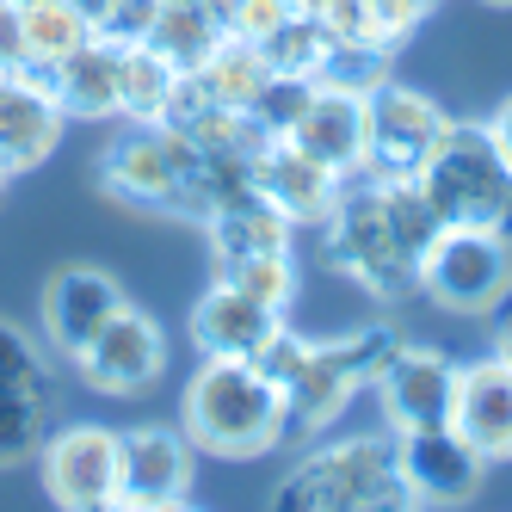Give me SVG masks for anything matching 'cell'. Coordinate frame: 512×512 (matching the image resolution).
I'll return each mask as SVG.
<instances>
[{
  "label": "cell",
  "mask_w": 512,
  "mask_h": 512,
  "mask_svg": "<svg viewBox=\"0 0 512 512\" xmlns=\"http://www.w3.org/2000/svg\"><path fill=\"white\" fill-rule=\"evenodd\" d=\"M506 284H512V241L482 223H445L414 266V290L445 315H488Z\"/></svg>",
  "instance_id": "cell-7"
},
{
  "label": "cell",
  "mask_w": 512,
  "mask_h": 512,
  "mask_svg": "<svg viewBox=\"0 0 512 512\" xmlns=\"http://www.w3.org/2000/svg\"><path fill=\"white\" fill-rule=\"evenodd\" d=\"M13 68H31L25 62V7L0 0V75H13Z\"/></svg>",
  "instance_id": "cell-33"
},
{
  "label": "cell",
  "mask_w": 512,
  "mask_h": 512,
  "mask_svg": "<svg viewBox=\"0 0 512 512\" xmlns=\"http://www.w3.org/2000/svg\"><path fill=\"white\" fill-rule=\"evenodd\" d=\"M19 7H31V0H19Z\"/></svg>",
  "instance_id": "cell-41"
},
{
  "label": "cell",
  "mask_w": 512,
  "mask_h": 512,
  "mask_svg": "<svg viewBox=\"0 0 512 512\" xmlns=\"http://www.w3.org/2000/svg\"><path fill=\"white\" fill-rule=\"evenodd\" d=\"M155 7H161V0H112V7L93 19V31H99L105 44H118V50L142 44V38H149V25H155Z\"/></svg>",
  "instance_id": "cell-31"
},
{
  "label": "cell",
  "mask_w": 512,
  "mask_h": 512,
  "mask_svg": "<svg viewBox=\"0 0 512 512\" xmlns=\"http://www.w3.org/2000/svg\"><path fill=\"white\" fill-rule=\"evenodd\" d=\"M377 408L389 432H420V426H451V401H457V358L438 346H408L401 340L395 358L377 371Z\"/></svg>",
  "instance_id": "cell-12"
},
{
  "label": "cell",
  "mask_w": 512,
  "mask_h": 512,
  "mask_svg": "<svg viewBox=\"0 0 512 512\" xmlns=\"http://www.w3.org/2000/svg\"><path fill=\"white\" fill-rule=\"evenodd\" d=\"M179 75H192L210 105H235V112H247V105L260 99V87L272 81V68H266V50H260V44H253V38H235V31H229V38L216 44L198 68H179Z\"/></svg>",
  "instance_id": "cell-23"
},
{
  "label": "cell",
  "mask_w": 512,
  "mask_h": 512,
  "mask_svg": "<svg viewBox=\"0 0 512 512\" xmlns=\"http://www.w3.org/2000/svg\"><path fill=\"white\" fill-rule=\"evenodd\" d=\"M426 7H438V0H426Z\"/></svg>",
  "instance_id": "cell-40"
},
{
  "label": "cell",
  "mask_w": 512,
  "mask_h": 512,
  "mask_svg": "<svg viewBox=\"0 0 512 512\" xmlns=\"http://www.w3.org/2000/svg\"><path fill=\"white\" fill-rule=\"evenodd\" d=\"M395 463H401V482L414 488V506H463L482 494V475H488V457L457 426L395 432Z\"/></svg>",
  "instance_id": "cell-14"
},
{
  "label": "cell",
  "mask_w": 512,
  "mask_h": 512,
  "mask_svg": "<svg viewBox=\"0 0 512 512\" xmlns=\"http://www.w3.org/2000/svg\"><path fill=\"white\" fill-rule=\"evenodd\" d=\"M488 352L512 364V284L500 290V303L488 309Z\"/></svg>",
  "instance_id": "cell-34"
},
{
  "label": "cell",
  "mask_w": 512,
  "mask_h": 512,
  "mask_svg": "<svg viewBox=\"0 0 512 512\" xmlns=\"http://www.w3.org/2000/svg\"><path fill=\"white\" fill-rule=\"evenodd\" d=\"M68 364H75V377L87 389H99V395H136L167 371V340H161V327L149 315L124 303Z\"/></svg>",
  "instance_id": "cell-13"
},
{
  "label": "cell",
  "mask_w": 512,
  "mask_h": 512,
  "mask_svg": "<svg viewBox=\"0 0 512 512\" xmlns=\"http://www.w3.org/2000/svg\"><path fill=\"white\" fill-rule=\"evenodd\" d=\"M7 179H13V173H7V167H0V192H7Z\"/></svg>",
  "instance_id": "cell-39"
},
{
  "label": "cell",
  "mask_w": 512,
  "mask_h": 512,
  "mask_svg": "<svg viewBox=\"0 0 512 512\" xmlns=\"http://www.w3.org/2000/svg\"><path fill=\"white\" fill-rule=\"evenodd\" d=\"M290 235H297V223L278 204H266L260 192H247V198L204 216L210 266H235V260H253V253H290Z\"/></svg>",
  "instance_id": "cell-20"
},
{
  "label": "cell",
  "mask_w": 512,
  "mask_h": 512,
  "mask_svg": "<svg viewBox=\"0 0 512 512\" xmlns=\"http://www.w3.org/2000/svg\"><path fill=\"white\" fill-rule=\"evenodd\" d=\"M420 192L432 198L438 223H482L494 229L500 216L512 210V167L494 149L488 124H457L445 130V142L426 155V167L414 173Z\"/></svg>",
  "instance_id": "cell-5"
},
{
  "label": "cell",
  "mask_w": 512,
  "mask_h": 512,
  "mask_svg": "<svg viewBox=\"0 0 512 512\" xmlns=\"http://www.w3.org/2000/svg\"><path fill=\"white\" fill-rule=\"evenodd\" d=\"M50 432V401L44 395H19V389H0V469L31 463Z\"/></svg>",
  "instance_id": "cell-27"
},
{
  "label": "cell",
  "mask_w": 512,
  "mask_h": 512,
  "mask_svg": "<svg viewBox=\"0 0 512 512\" xmlns=\"http://www.w3.org/2000/svg\"><path fill=\"white\" fill-rule=\"evenodd\" d=\"M192 475H198V445L186 438V426H130L118 512H179L192 500Z\"/></svg>",
  "instance_id": "cell-10"
},
{
  "label": "cell",
  "mask_w": 512,
  "mask_h": 512,
  "mask_svg": "<svg viewBox=\"0 0 512 512\" xmlns=\"http://www.w3.org/2000/svg\"><path fill=\"white\" fill-rule=\"evenodd\" d=\"M451 118L445 105L420 87L377 81L371 87V149H364V173H389V179H414L426 155L445 142Z\"/></svg>",
  "instance_id": "cell-9"
},
{
  "label": "cell",
  "mask_w": 512,
  "mask_h": 512,
  "mask_svg": "<svg viewBox=\"0 0 512 512\" xmlns=\"http://www.w3.org/2000/svg\"><path fill=\"white\" fill-rule=\"evenodd\" d=\"M173 81H179V68L161 50L124 44V62H118V118H130V124H161Z\"/></svg>",
  "instance_id": "cell-26"
},
{
  "label": "cell",
  "mask_w": 512,
  "mask_h": 512,
  "mask_svg": "<svg viewBox=\"0 0 512 512\" xmlns=\"http://www.w3.org/2000/svg\"><path fill=\"white\" fill-rule=\"evenodd\" d=\"M309 93H315V81H297V75H272V81L260 87V99L247 105V112H253V124H260L266 136H284L290 124H297V112L309 105Z\"/></svg>",
  "instance_id": "cell-30"
},
{
  "label": "cell",
  "mask_w": 512,
  "mask_h": 512,
  "mask_svg": "<svg viewBox=\"0 0 512 512\" xmlns=\"http://www.w3.org/2000/svg\"><path fill=\"white\" fill-rule=\"evenodd\" d=\"M284 327V309L247 297L229 278H210V290L192 303V346L204 358H253Z\"/></svg>",
  "instance_id": "cell-18"
},
{
  "label": "cell",
  "mask_w": 512,
  "mask_h": 512,
  "mask_svg": "<svg viewBox=\"0 0 512 512\" xmlns=\"http://www.w3.org/2000/svg\"><path fill=\"white\" fill-rule=\"evenodd\" d=\"M124 303H130V297L118 290V278H105L99 266H62V272H50L44 303H38L50 352L75 358V352H81V346H87V340H93Z\"/></svg>",
  "instance_id": "cell-17"
},
{
  "label": "cell",
  "mask_w": 512,
  "mask_h": 512,
  "mask_svg": "<svg viewBox=\"0 0 512 512\" xmlns=\"http://www.w3.org/2000/svg\"><path fill=\"white\" fill-rule=\"evenodd\" d=\"M62 130H68V112L50 93V75H38V68L0 75V167H7L13 179L38 173L56 155Z\"/></svg>",
  "instance_id": "cell-15"
},
{
  "label": "cell",
  "mask_w": 512,
  "mask_h": 512,
  "mask_svg": "<svg viewBox=\"0 0 512 512\" xmlns=\"http://www.w3.org/2000/svg\"><path fill=\"white\" fill-rule=\"evenodd\" d=\"M451 426H457L488 463L512 457V364H506V358L488 352V358H475V364H457Z\"/></svg>",
  "instance_id": "cell-19"
},
{
  "label": "cell",
  "mask_w": 512,
  "mask_h": 512,
  "mask_svg": "<svg viewBox=\"0 0 512 512\" xmlns=\"http://www.w3.org/2000/svg\"><path fill=\"white\" fill-rule=\"evenodd\" d=\"M297 7H303V0H297Z\"/></svg>",
  "instance_id": "cell-42"
},
{
  "label": "cell",
  "mask_w": 512,
  "mask_h": 512,
  "mask_svg": "<svg viewBox=\"0 0 512 512\" xmlns=\"http://www.w3.org/2000/svg\"><path fill=\"white\" fill-rule=\"evenodd\" d=\"M118 62L124 50L118 44H105L99 31L75 50V56H62L50 68V93L68 118H81V124H99V118H118Z\"/></svg>",
  "instance_id": "cell-21"
},
{
  "label": "cell",
  "mask_w": 512,
  "mask_h": 512,
  "mask_svg": "<svg viewBox=\"0 0 512 512\" xmlns=\"http://www.w3.org/2000/svg\"><path fill=\"white\" fill-rule=\"evenodd\" d=\"M401 334L389 321H371V327H358V334H340V340H303V352L290 358V371L278 377L284 383V420L297 438H315L327 432L346 408H352V395L358 389H371L377 371L395 358Z\"/></svg>",
  "instance_id": "cell-4"
},
{
  "label": "cell",
  "mask_w": 512,
  "mask_h": 512,
  "mask_svg": "<svg viewBox=\"0 0 512 512\" xmlns=\"http://www.w3.org/2000/svg\"><path fill=\"white\" fill-rule=\"evenodd\" d=\"M38 469H44V494L62 512H105L118 506V482H124V432L99 420L50 426L38 445Z\"/></svg>",
  "instance_id": "cell-8"
},
{
  "label": "cell",
  "mask_w": 512,
  "mask_h": 512,
  "mask_svg": "<svg viewBox=\"0 0 512 512\" xmlns=\"http://www.w3.org/2000/svg\"><path fill=\"white\" fill-rule=\"evenodd\" d=\"M223 38H229V25H223V7H216V0H161L142 44L161 50L173 68H198Z\"/></svg>",
  "instance_id": "cell-22"
},
{
  "label": "cell",
  "mask_w": 512,
  "mask_h": 512,
  "mask_svg": "<svg viewBox=\"0 0 512 512\" xmlns=\"http://www.w3.org/2000/svg\"><path fill=\"white\" fill-rule=\"evenodd\" d=\"M494 229H500V235H506V241H512V210H506V216H500V223H494Z\"/></svg>",
  "instance_id": "cell-37"
},
{
  "label": "cell",
  "mask_w": 512,
  "mask_h": 512,
  "mask_svg": "<svg viewBox=\"0 0 512 512\" xmlns=\"http://www.w3.org/2000/svg\"><path fill=\"white\" fill-rule=\"evenodd\" d=\"M488 136H494V149L506 155V167H512V93L494 105V118H488Z\"/></svg>",
  "instance_id": "cell-35"
},
{
  "label": "cell",
  "mask_w": 512,
  "mask_h": 512,
  "mask_svg": "<svg viewBox=\"0 0 512 512\" xmlns=\"http://www.w3.org/2000/svg\"><path fill=\"white\" fill-rule=\"evenodd\" d=\"M284 142H297L303 155H315L334 173H364V149H371V87L327 75L315 81L309 105L297 112V124L284 130Z\"/></svg>",
  "instance_id": "cell-11"
},
{
  "label": "cell",
  "mask_w": 512,
  "mask_h": 512,
  "mask_svg": "<svg viewBox=\"0 0 512 512\" xmlns=\"http://www.w3.org/2000/svg\"><path fill=\"white\" fill-rule=\"evenodd\" d=\"M186 438L210 457H266L290 438L284 420V383L266 377L253 358H204L198 377L186 383Z\"/></svg>",
  "instance_id": "cell-2"
},
{
  "label": "cell",
  "mask_w": 512,
  "mask_h": 512,
  "mask_svg": "<svg viewBox=\"0 0 512 512\" xmlns=\"http://www.w3.org/2000/svg\"><path fill=\"white\" fill-rule=\"evenodd\" d=\"M75 7H87V13H93V19H99V13H105V7H112V0H75Z\"/></svg>",
  "instance_id": "cell-36"
},
{
  "label": "cell",
  "mask_w": 512,
  "mask_h": 512,
  "mask_svg": "<svg viewBox=\"0 0 512 512\" xmlns=\"http://www.w3.org/2000/svg\"><path fill=\"white\" fill-rule=\"evenodd\" d=\"M260 50H266L272 75H297V81H327V75H334V62H340V44L327 38V25L309 7H290L260 38Z\"/></svg>",
  "instance_id": "cell-24"
},
{
  "label": "cell",
  "mask_w": 512,
  "mask_h": 512,
  "mask_svg": "<svg viewBox=\"0 0 512 512\" xmlns=\"http://www.w3.org/2000/svg\"><path fill=\"white\" fill-rule=\"evenodd\" d=\"M216 7H223V25L235 31V38H253V44H260L278 19L297 7V0H216Z\"/></svg>",
  "instance_id": "cell-32"
},
{
  "label": "cell",
  "mask_w": 512,
  "mask_h": 512,
  "mask_svg": "<svg viewBox=\"0 0 512 512\" xmlns=\"http://www.w3.org/2000/svg\"><path fill=\"white\" fill-rule=\"evenodd\" d=\"M0 389H19V395H44L50 401V364H44L38 340L19 334L13 321H0Z\"/></svg>",
  "instance_id": "cell-29"
},
{
  "label": "cell",
  "mask_w": 512,
  "mask_h": 512,
  "mask_svg": "<svg viewBox=\"0 0 512 512\" xmlns=\"http://www.w3.org/2000/svg\"><path fill=\"white\" fill-rule=\"evenodd\" d=\"M327 253L346 278H358L371 297L395 303L401 290H414V266L426 241L445 229L420 179H389V173H352L346 192L327 216Z\"/></svg>",
  "instance_id": "cell-1"
},
{
  "label": "cell",
  "mask_w": 512,
  "mask_h": 512,
  "mask_svg": "<svg viewBox=\"0 0 512 512\" xmlns=\"http://www.w3.org/2000/svg\"><path fill=\"white\" fill-rule=\"evenodd\" d=\"M253 192H260L266 204H278L290 223H327L346 192V173L334 167H321L315 155H303L297 142H284V136H266V149L253 155Z\"/></svg>",
  "instance_id": "cell-16"
},
{
  "label": "cell",
  "mask_w": 512,
  "mask_h": 512,
  "mask_svg": "<svg viewBox=\"0 0 512 512\" xmlns=\"http://www.w3.org/2000/svg\"><path fill=\"white\" fill-rule=\"evenodd\" d=\"M216 278H229L235 290H247V297H260L272 309L290 315V303H297V290H303V272L290 253H253V260H235V266H216Z\"/></svg>",
  "instance_id": "cell-28"
},
{
  "label": "cell",
  "mask_w": 512,
  "mask_h": 512,
  "mask_svg": "<svg viewBox=\"0 0 512 512\" xmlns=\"http://www.w3.org/2000/svg\"><path fill=\"white\" fill-rule=\"evenodd\" d=\"M482 7H494V13H512V0H482Z\"/></svg>",
  "instance_id": "cell-38"
},
{
  "label": "cell",
  "mask_w": 512,
  "mask_h": 512,
  "mask_svg": "<svg viewBox=\"0 0 512 512\" xmlns=\"http://www.w3.org/2000/svg\"><path fill=\"white\" fill-rule=\"evenodd\" d=\"M93 38V13L75 7V0H31L25 7V62L50 75L62 56H75Z\"/></svg>",
  "instance_id": "cell-25"
},
{
  "label": "cell",
  "mask_w": 512,
  "mask_h": 512,
  "mask_svg": "<svg viewBox=\"0 0 512 512\" xmlns=\"http://www.w3.org/2000/svg\"><path fill=\"white\" fill-rule=\"evenodd\" d=\"M198 142L173 124H136L124 142L99 155L93 179L99 192H112L136 210H173L192 216V186H198Z\"/></svg>",
  "instance_id": "cell-6"
},
{
  "label": "cell",
  "mask_w": 512,
  "mask_h": 512,
  "mask_svg": "<svg viewBox=\"0 0 512 512\" xmlns=\"http://www.w3.org/2000/svg\"><path fill=\"white\" fill-rule=\"evenodd\" d=\"M278 512H395L414 506V488L401 482L395 432H364L340 445L309 451L297 469L272 488Z\"/></svg>",
  "instance_id": "cell-3"
}]
</instances>
